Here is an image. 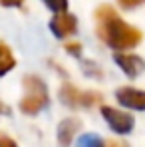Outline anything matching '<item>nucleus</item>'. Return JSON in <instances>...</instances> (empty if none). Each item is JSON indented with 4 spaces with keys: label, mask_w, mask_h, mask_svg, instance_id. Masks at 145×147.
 <instances>
[{
    "label": "nucleus",
    "mask_w": 145,
    "mask_h": 147,
    "mask_svg": "<svg viewBox=\"0 0 145 147\" xmlns=\"http://www.w3.org/2000/svg\"><path fill=\"white\" fill-rule=\"evenodd\" d=\"M60 98L70 107H92L101 101L99 92H82L72 84H64L60 88Z\"/></svg>",
    "instance_id": "7ed1b4c3"
},
{
    "label": "nucleus",
    "mask_w": 145,
    "mask_h": 147,
    "mask_svg": "<svg viewBox=\"0 0 145 147\" xmlns=\"http://www.w3.org/2000/svg\"><path fill=\"white\" fill-rule=\"evenodd\" d=\"M14 66H16V60H14V56H12L10 48H8L6 44L0 42V76L8 74Z\"/></svg>",
    "instance_id": "1a4fd4ad"
},
{
    "label": "nucleus",
    "mask_w": 145,
    "mask_h": 147,
    "mask_svg": "<svg viewBox=\"0 0 145 147\" xmlns=\"http://www.w3.org/2000/svg\"><path fill=\"white\" fill-rule=\"evenodd\" d=\"M22 2L24 0H0V4L4 6H22Z\"/></svg>",
    "instance_id": "2eb2a0df"
},
{
    "label": "nucleus",
    "mask_w": 145,
    "mask_h": 147,
    "mask_svg": "<svg viewBox=\"0 0 145 147\" xmlns=\"http://www.w3.org/2000/svg\"><path fill=\"white\" fill-rule=\"evenodd\" d=\"M105 147H129L125 141H119V139H113V141H109Z\"/></svg>",
    "instance_id": "dca6fc26"
},
{
    "label": "nucleus",
    "mask_w": 145,
    "mask_h": 147,
    "mask_svg": "<svg viewBox=\"0 0 145 147\" xmlns=\"http://www.w3.org/2000/svg\"><path fill=\"white\" fill-rule=\"evenodd\" d=\"M44 4L56 14H62L68 10V0H44Z\"/></svg>",
    "instance_id": "9b49d317"
},
{
    "label": "nucleus",
    "mask_w": 145,
    "mask_h": 147,
    "mask_svg": "<svg viewBox=\"0 0 145 147\" xmlns=\"http://www.w3.org/2000/svg\"><path fill=\"white\" fill-rule=\"evenodd\" d=\"M80 119H76V117H66L64 121H60L58 125V143L62 147H68L72 143L74 135H76V131L80 129Z\"/></svg>",
    "instance_id": "6e6552de"
},
{
    "label": "nucleus",
    "mask_w": 145,
    "mask_h": 147,
    "mask_svg": "<svg viewBox=\"0 0 145 147\" xmlns=\"http://www.w3.org/2000/svg\"><path fill=\"white\" fill-rule=\"evenodd\" d=\"M50 30L56 38H68L74 36L76 30H78V20L76 16L70 12H62V14H56L52 20H50Z\"/></svg>",
    "instance_id": "39448f33"
},
{
    "label": "nucleus",
    "mask_w": 145,
    "mask_h": 147,
    "mask_svg": "<svg viewBox=\"0 0 145 147\" xmlns=\"http://www.w3.org/2000/svg\"><path fill=\"white\" fill-rule=\"evenodd\" d=\"M0 147H18V145H16V141H14V139H10L8 135L0 133Z\"/></svg>",
    "instance_id": "ddd939ff"
},
{
    "label": "nucleus",
    "mask_w": 145,
    "mask_h": 147,
    "mask_svg": "<svg viewBox=\"0 0 145 147\" xmlns=\"http://www.w3.org/2000/svg\"><path fill=\"white\" fill-rule=\"evenodd\" d=\"M66 50H68L70 54H74V56H80V50H82V46H80V44H68V46H66Z\"/></svg>",
    "instance_id": "4468645a"
},
{
    "label": "nucleus",
    "mask_w": 145,
    "mask_h": 147,
    "mask_svg": "<svg viewBox=\"0 0 145 147\" xmlns=\"http://www.w3.org/2000/svg\"><path fill=\"white\" fill-rule=\"evenodd\" d=\"M96 22H97V36L113 50H131L135 48L143 34L135 26L127 24L115 8L103 4L96 10Z\"/></svg>",
    "instance_id": "f257e3e1"
},
{
    "label": "nucleus",
    "mask_w": 145,
    "mask_h": 147,
    "mask_svg": "<svg viewBox=\"0 0 145 147\" xmlns=\"http://www.w3.org/2000/svg\"><path fill=\"white\" fill-rule=\"evenodd\" d=\"M123 8H127V10H131V8H135V6H139V4H143L145 0H117Z\"/></svg>",
    "instance_id": "f8f14e48"
},
{
    "label": "nucleus",
    "mask_w": 145,
    "mask_h": 147,
    "mask_svg": "<svg viewBox=\"0 0 145 147\" xmlns=\"http://www.w3.org/2000/svg\"><path fill=\"white\" fill-rule=\"evenodd\" d=\"M101 115L115 133H129L133 129V125H135V119H133L131 113L115 109V107H109V105H101Z\"/></svg>",
    "instance_id": "20e7f679"
},
{
    "label": "nucleus",
    "mask_w": 145,
    "mask_h": 147,
    "mask_svg": "<svg viewBox=\"0 0 145 147\" xmlns=\"http://www.w3.org/2000/svg\"><path fill=\"white\" fill-rule=\"evenodd\" d=\"M113 60H115V64L121 68V72H125L129 78H137L145 70L143 58H139L135 54H121V52H117Z\"/></svg>",
    "instance_id": "0eeeda50"
},
{
    "label": "nucleus",
    "mask_w": 145,
    "mask_h": 147,
    "mask_svg": "<svg viewBox=\"0 0 145 147\" xmlns=\"http://www.w3.org/2000/svg\"><path fill=\"white\" fill-rule=\"evenodd\" d=\"M115 99L119 101L123 107L145 111V92L143 90H135V88H127V86L119 88L115 92Z\"/></svg>",
    "instance_id": "423d86ee"
},
{
    "label": "nucleus",
    "mask_w": 145,
    "mask_h": 147,
    "mask_svg": "<svg viewBox=\"0 0 145 147\" xmlns=\"http://www.w3.org/2000/svg\"><path fill=\"white\" fill-rule=\"evenodd\" d=\"M48 88L38 76H24V98L20 101V111L26 115H36L48 105Z\"/></svg>",
    "instance_id": "f03ea898"
},
{
    "label": "nucleus",
    "mask_w": 145,
    "mask_h": 147,
    "mask_svg": "<svg viewBox=\"0 0 145 147\" xmlns=\"http://www.w3.org/2000/svg\"><path fill=\"white\" fill-rule=\"evenodd\" d=\"M78 147H105V143H103V139L99 135H96V133H86V135L80 137Z\"/></svg>",
    "instance_id": "9d476101"
}]
</instances>
